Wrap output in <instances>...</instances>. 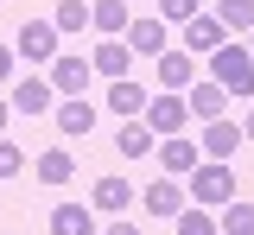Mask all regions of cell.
Here are the masks:
<instances>
[{
	"instance_id": "20",
	"label": "cell",
	"mask_w": 254,
	"mask_h": 235,
	"mask_svg": "<svg viewBox=\"0 0 254 235\" xmlns=\"http://www.w3.org/2000/svg\"><path fill=\"white\" fill-rule=\"evenodd\" d=\"M89 127H95V108H89V102H83V96H70V102H64V108H58V134H70V140H83V134H89Z\"/></svg>"
},
{
	"instance_id": "21",
	"label": "cell",
	"mask_w": 254,
	"mask_h": 235,
	"mask_svg": "<svg viewBox=\"0 0 254 235\" xmlns=\"http://www.w3.org/2000/svg\"><path fill=\"white\" fill-rule=\"evenodd\" d=\"M70 153H64V146H45V153H38V184H70Z\"/></svg>"
},
{
	"instance_id": "3",
	"label": "cell",
	"mask_w": 254,
	"mask_h": 235,
	"mask_svg": "<svg viewBox=\"0 0 254 235\" xmlns=\"http://www.w3.org/2000/svg\"><path fill=\"white\" fill-rule=\"evenodd\" d=\"M146 127H153L159 140H172V134H185V121H190V108H185V96H172V89H159L153 102H146V115H140Z\"/></svg>"
},
{
	"instance_id": "29",
	"label": "cell",
	"mask_w": 254,
	"mask_h": 235,
	"mask_svg": "<svg viewBox=\"0 0 254 235\" xmlns=\"http://www.w3.org/2000/svg\"><path fill=\"white\" fill-rule=\"evenodd\" d=\"M102 235H140V229H133V223H108Z\"/></svg>"
},
{
	"instance_id": "27",
	"label": "cell",
	"mask_w": 254,
	"mask_h": 235,
	"mask_svg": "<svg viewBox=\"0 0 254 235\" xmlns=\"http://www.w3.org/2000/svg\"><path fill=\"white\" fill-rule=\"evenodd\" d=\"M19 172H26V153L13 140H0V178H19Z\"/></svg>"
},
{
	"instance_id": "6",
	"label": "cell",
	"mask_w": 254,
	"mask_h": 235,
	"mask_svg": "<svg viewBox=\"0 0 254 235\" xmlns=\"http://www.w3.org/2000/svg\"><path fill=\"white\" fill-rule=\"evenodd\" d=\"M89 76H95V70H89L83 51H58V58H51V89H58V96H83Z\"/></svg>"
},
{
	"instance_id": "8",
	"label": "cell",
	"mask_w": 254,
	"mask_h": 235,
	"mask_svg": "<svg viewBox=\"0 0 254 235\" xmlns=\"http://www.w3.org/2000/svg\"><path fill=\"white\" fill-rule=\"evenodd\" d=\"M89 70L95 76H108V83H121L127 70H133V51H127V38H102L89 51Z\"/></svg>"
},
{
	"instance_id": "33",
	"label": "cell",
	"mask_w": 254,
	"mask_h": 235,
	"mask_svg": "<svg viewBox=\"0 0 254 235\" xmlns=\"http://www.w3.org/2000/svg\"><path fill=\"white\" fill-rule=\"evenodd\" d=\"M127 6H133V0H127Z\"/></svg>"
},
{
	"instance_id": "10",
	"label": "cell",
	"mask_w": 254,
	"mask_h": 235,
	"mask_svg": "<svg viewBox=\"0 0 254 235\" xmlns=\"http://www.w3.org/2000/svg\"><path fill=\"white\" fill-rule=\"evenodd\" d=\"M51 96H58V89H51V76H19V83H13V115H45V108H51Z\"/></svg>"
},
{
	"instance_id": "31",
	"label": "cell",
	"mask_w": 254,
	"mask_h": 235,
	"mask_svg": "<svg viewBox=\"0 0 254 235\" xmlns=\"http://www.w3.org/2000/svg\"><path fill=\"white\" fill-rule=\"evenodd\" d=\"M242 140H254V115H248V121H242Z\"/></svg>"
},
{
	"instance_id": "11",
	"label": "cell",
	"mask_w": 254,
	"mask_h": 235,
	"mask_svg": "<svg viewBox=\"0 0 254 235\" xmlns=\"http://www.w3.org/2000/svg\"><path fill=\"white\" fill-rule=\"evenodd\" d=\"M222 38H229V32H222L216 13H197V19H185V51H190V58H210Z\"/></svg>"
},
{
	"instance_id": "18",
	"label": "cell",
	"mask_w": 254,
	"mask_h": 235,
	"mask_svg": "<svg viewBox=\"0 0 254 235\" xmlns=\"http://www.w3.org/2000/svg\"><path fill=\"white\" fill-rule=\"evenodd\" d=\"M89 26L102 38H127V26H133V19H127V0H95V6H89Z\"/></svg>"
},
{
	"instance_id": "15",
	"label": "cell",
	"mask_w": 254,
	"mask_h": 235,
	"mask_svg": "<svg viewBox=\"0 0 254 235\" xmlns=\"http://www.w3.org/2000/svg\"><path fill=\"white\" fill-rule=\"evenodd\" d=\"M51 235H95V203H58L51 210Z\"/></svg>"
},
{
	"instance_id": "23",
	"label": "cell",
	"mask_w": 254,
	"mask_h": 235,
	"mask_svg": "<svg viewBox=\"0 0 254 235\" xmlns=\"http://www.w3.org/2000/svg\"><path fill=\"white\" fill-rule=\"evenodd\" d=\"M222 32H254V0H216Z\"/></svg>"
},
{
	"instance_id": "7",
	"label": "cell",
	"mask_w": 254,
	"mask_h": 235,
	"mask_svg": "<svg viewBox=\"0 0 254 235\" xmlns=\"http://www.w3.org/2000/svg\"><path fill=\"white\" fill-rule=\"evenodd\" d=\"M190 83H197V58H190L185 45H178V51H159V89H172V96H185Z\"/></svg>"
},
{
	"instance_id": "13",
	"label": "cell",
	"mask_w": 254,
	"mask_h": 235,
	"mask_svg": "<svg viewBox=\"0 0 254 235\" xmlns=\"http://www.w3.org/2000/svg\"><path fill=\"white\" fill-rule=\"evenodd\" d=\"M140 203H146L153 216H165V223H172V216L185 210V191H178V178H153V184L140 191Z\"/></svg>"
},
{
	"instance_id": "26",
	"label": "cell",
	"mask_w": 254,
	"mask_h": 235,
	"mask_svg": "<svg viewBox=\"0 0 254 235\" xmlns=\"http://www.w3.org/2000/svg\"><path fill=\"white\" fill-rule=\"evenodd\" d=\"M159 13H165V26H185L203 13V0H159Z\"/></svg>"
},
{
	"instance_id": "14",
	"label": "cell",
	"mask_w": 254,
	"mask_h": 235,
	"mask_svg": "<svg viewBox=\"0 0 254 235\" xmlns=\"http://www.w3.org/2000/svg\"><path fill=\"white\" fill-rule=\"evenodd\" d=\"M185 108H190V121H222L229 96H222L216 83H190V89H185Z\"/></svg>"
},
{
	"instance_id": "30",
	"label": "cell",
	"mask_w": 254,
	"mask_h": 235,
	"mask_svg": "<svg viewBox=\"0 0 254 235\" xmlns=\"http://www.w3.org/2000/svg\"><path fill=\"white\" fill-rule=\"evenodd\" d=\"M6 115H13V102H6V96H0V134H6Z\"/></svg>"
},
{
	"instance_id": "9",
	"label": "cell",
	"mask_w": 254,
	"mask_h": 235,
	"mask_svg": "<svg viewBox=\"0 0 254 235\" xmlns=\"http://www.w3.org/2000/svg\"><path fill=\"white\" fill-rule=\"evenodd\" d=\"M197 146H203V159H222V166H229L235 146H242V121H203V140H197Z\"/></svg>"
},
{
	"instance_id": "28",
	"label": "cell",
	"mask_w": 254,
	"mask_h": 235,
	"mask_svg": "<svg viewBox=\"0 0 254 235\" xmlns=\"http://www.w3.org/2000/svg\"><path fill=\"white\" fill-rule=\"evenodd\" d=\"M13 58H19V51H13V45H0V83L13 76Z\"/></svg>"
},
{
	"instance_id": "12",
	"label": "cell",
	"mask_w": 254,
	"mask_h": 235,
	"mask_svg": "<svg viewBox=\"0 0 254 235\" xmlns=\"http://www.w3.org/2000/svg\"><path fill=\"white\" fill-rule=\"evenodd\" d=\"M127 51H133V58L172 51V45H165V19H133V26H127Z\"/></svg>"
},
{
	"instance_id": "19",
	"label": "cell",
	"mask_w": 254,
	"mask_h": 235,
	"mask_svg": "<svg viewBox=\"0 0 254 235\" xmlns=\"http://www.w3.org/2000/svg\"><path fill=\"white\" fill-rule=\"evenodd\" d=\"M153 146H159V134L146 121H121V134H115V153H121V159H146Z\"/></svg>"
},
{
	"instance_id": "5",
	"label": "cell",
	"mask_w": 254,
	"mask_h": 235,
	"mask_svg": "<svg viewBox=\"0 0 254 235\" xmlns=\"http://www.w3.org/2000/svg\"><path fill=\"white\" fill-rule=\"evenodd\" d=\"M153 153H159V172H165V178H190V172L203 166V146H197V140H185V134L159 140Z\"/></svg>"
},
{
	"instance_id": "16",
	"label": "cell",
	"mask_w": 254,
	"mask_h": 235,
	"mask_svg": "<svg viewBox=\"0 0 254 235\" xmlns=\"http://www.w3.org/2000/svg\"><path fill=\"white\" fill-rule=\"evenodd\" d=\"M95 210H108V216H121V210H127V203H133V184H127V178H121V172H108V178H95Z\"/></svg>"
},
{
	"instance_id": "32",
	"label": "cell",
	"mask_w": 254,
	"mask_h": 235,
	"mask_svg": "<svg viewBox=\"0 0 254 235\" xmlns=\"http://www.w3.org/2000/svg\"><path fill=\"white\" fill-rule=\"evenodd\" d=\"M248 51H254V32H248Z\"/></svg>"
},
{
	"instance_id": "2",
	"label": "cell",
	"mask_w": 254,
	"mask_h": 235,
	"mask_svg": "<svg viewBox=\"0 0 254 235\" xmlns=\"http://www.w3.org/2000/svg\"><path fill=\"white\" fill-rule=\"evenodd\" d=\"M235 197V172L222 166V159H203V166L190 172V203H203V210H216V203Z\"/></svg>"
},
{
	"instance_id": "17",
	"label": "cell",
	"mask_w": 254,
	"mask_h": 235,
	"mask_svg": "<svg viewBox=\"0 0 254 235\" xmlns=\"http://www.w3.org/2000/svg\"><path fill=\"white\" fill-rule=\"evenodd\" d=\"M146 89H140V83H133V76H121V83H108V108H115V115H127V121H140V115H146Z\"/></svg>"
},
{
	"instance_id": "24",
	"label": "cell",
	"mask_w": 254,
	"mask_h": 235,
	"mask_svg": "<svg viewBox=\"0 0 254 235\" xmlns=\"http://www.w3.org/2000/svg\"><path fill=\"white\" fill-rule=\"evenodd\" d=\"M216 229H229V235H254V203L229 197V203H222V216H216Z\"/></svg>"
},
{
	"instance_id": "4",
	"label": "cell",
	"mask_w": 254,
	"mask_h": 235,
	"mask_svg": "<svg viewBox=\"0 0 254 235\" xmlns=\"http://www.w3.org/2000/svg\"><path fill=\"white\" fill-rule=\"evenodd\" d=\"M13 51H19L26 64H51V58H58V26H51V19H26L19 38H13Z\"/></svg>"
},
{
	"instance_id": "1",
	"label": "cell",
	"mask_w": 254,
	"mask_h": 235,
	"mask_svg": "<svg viewBox=\"0 0 254 235\" xmlns=\"http://www.w3.org/2000/svg\"><path fill=\"white\" fill-rule=\"evenodd\" d=\"M210 83H216L222 96H254V51L235 45V38H222L216 51H210Z\"/></svg>"
},
{
	"instance_id": "22",
	"label": "cell",
	"mask_w": 254,
	"mask_h": 235,
	"mask_svg": "<svg viewBox=\"0 0 254 235\" xmlns=\"http://www.w3.org/2000/svg\"><path fill=\"white\" fill-rule=\"evenodd\" d=\"M172 235H216V216H210L203 203H185V210L172 216Z\"/></svg>"
},
{
	"instance_id": "25",
	"label": "cell",
	"mask_w": 254,
	"mask_h": 235,
	"mask_svg": "<svg viewBox=\"0 0 254 235\" xmlns=\"http://www.w3.org/2000/svg\"><path fill=\"white\" fill-rule=\"evenodd\" d=\"M51 26H58V38H64V32H83V26H89V0H58Z\"/></svg>"
}]
</instances>
